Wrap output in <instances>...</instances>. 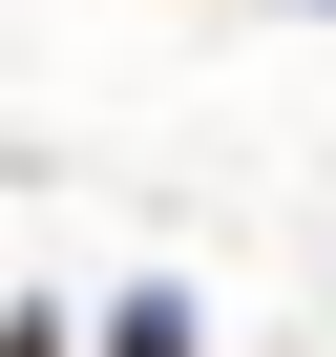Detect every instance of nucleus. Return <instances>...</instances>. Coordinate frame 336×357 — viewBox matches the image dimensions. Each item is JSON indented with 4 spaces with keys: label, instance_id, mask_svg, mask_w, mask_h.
Wrapping results in <instances>:
<instances>
[{
    "label": "nucleus",
    "instance_id": "f257e3e1",
    "mask_svg": "<svg viewBox=\"0 0 336 357\" xmlns=\"http://www.w3.org/2000/svg\"><path fill=\"white\" fill-rule=\"evenodd\" d=\"M0 357H63V315H0Z\"/></svg>",
    "mask_w": 336,
    "mask_h": 357
},
{
    "label": "nucleus",
    "instance_id": "f03ea898",
    "mask_svg": "<svg viewBox=\"0 0 336 357\" xmlns=\"http://www.w3.org/2000/svg\"><path fill=\"white\" fill-rule=\"evenodd\" d=\"M105 357H190V336H168V315H126V336H105Z\"/></svg>",
    "mask_w": 336,
    "mask_h": 357
}]
</instances>
